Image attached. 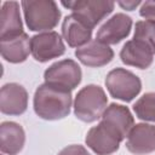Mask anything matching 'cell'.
<instances>
[{
    "instance_id": "cell-1",
    "label": "cell",
    "mask_w": 155,
    "mask_h": 155,
    "mask_svg": "<svg viewBox=\"0 0 155 155\" xmlns=\"http://www.w3.org/2000/svg\"><path fill=\"white\" fill-rule=\"evenodd\" d=\"M73 104L71 91L41 84L34 93L33 108L35 114L48 121L61 120L69 115Z\"/></svg>"
},
{
    "instance_id": "cell-2",
    "label": "cell",
    "mask_w": 155,
    "mask_h": 155,
    "mask_svg": "<svg viewBox=\"0 0 155 155\" xmlns=\"http://www.w3.org/2000/svg\"><path fill=\"white\" fill-rule=\"evenodd\" d=\"M25 24L31 31H51L61 19V10L52 0H23L21 2Z\"/></svg>"
},
{
    "instance_id": "cell-3",
    "label": "cell",
    "mask_w": 155,
    "mask_h": 155,
    "mask_svg": "<svg viewBox=\"0 0 155 155\" xmlns=\"http://www.w3.org/2000/svg\"><path fill=\"white\" fill-rule=\"evenodd\" d=\"M108 104V97L104 90L98 85H86L75 96L74 115L87 124L94 122L102 117Z\"/></svg>"
},
{
    "instance_id": "cell-4",
    "label": "cell",
    "mask_w": 155,
    "mask_h": 155,
    "mask_svg": "<svg viewBox=\"0 0 155 155\" xmlns=\"http://www.w3.org/2000/svg\"><path fill=\"white\" fill-rule=\"evenodd\" d=\"M105 87L113 98L127 103L139 94L142 81L134 73L124 68H115L108 73Z\"/></svg>"
},
{
    "instance_id": "cell-5",
    "label": "cell",
    "mask_w": 155,
    "mask_h": 155,
    "mask_svg": "<svg viewBox=\"0 0 155 155\" xmlns=\"http://www.w3.org/2000/svg\"><path fill=\"white\" fill-rule=\"evenodd\" d=\"M82 79L80 65L73 59H62L51 64L44 73L46 84L68 91L76 88Z\"/></svg>"
},
{
    "instance_id": "cell-6",
    "label": "cell",
    "mask_w": 155,
    "mask_h": 155,
    "mask_svg": "<svg viewBox=\"0 0 155 155\" xmlns=\"http://www.w3.org/2000/svg\"><path fill=\"white\" fill-rule=\"evenodd\" d=\"M61 4L69 8L75 16H78L92 29L102 19L109 16L115 7V2L109 0H75L61 1Z\"/></svg>"
},
{
    "instance_id": "cell-7",
    "label": "cell",
    "mask_w": 155,
    "mask_h": 155,
    "mask_svg": "<svg viewBox=\"0 0 155 155\" xmlns=\"http://www.w3.org/2000/svg\"><path fill=\"white\" fill-rule=\"evenodd\" d=\"M124 138L110 126L99 121L97 126L88 130L85 143L97 155H111L114 154Z\"/></svg>"
},
{
    "instance_id": "cell-8",
    "label": "cell",
    "mask_w": 155,
    "mask_h": 155,
    "mask_svg": "<svg viewBox=\"0 0 155 155\" xmlns=\"http://www.w3.org/2000/svg\"><path fill=\"white\" fill-rule=\"evenodd\" d=\"M30 52L36 62L46 63L64 54L65 45L57 31H44L30 38Z\"/></svg>"
},
{
    "instance_id": "cell-9",
    "label": "cell",
    "mask_w": 155,
    "mask_h": 155,
    "mask_svg": "<svg viewBox=\"0 0 155 155\" xmlns=\"http://www.w3.org/2000/svg\"><path fill=\"white\" fill-rule=\"evenodd\" d=\"M132 24V18L126 13H115L101 25L96 39L108 46L116 45L130 35Z\"/></svg>"
},
{
    "instance_id": "cell-10",
    "label": "cell",
    "mask_w": 155,
    "mask_h": 155,
    "mask_svg": "<svg viewBox=\"0 0 155 155\" xmlns=\"http://www.w3.org/2000/svg\"><path fill=\"white\" fill-rule=\"evenodd\" d=\"M28 107L27 90L16 82L5 84L0 90V110L5 115H22Z\"/></svg>"
},
{
    "instance_id": "cell-11",
    "label": "cell",
    "mask_w": 155,
    "mask_h": 155,
    "mask_svg": "<svg viewBox=\"0 0 155 155\" xmlns=\"http://www.w3.org/2000/svg\"><path fill=\"white\" fill-rule=\"evenodd\" d=\"M126 148L134 155L155 151V126L145 122L133 125L126 137Z\"/></svg>"
},
{
    "instance_id": "cell-12",
    "label": "cell",
    "mask_w": 155,
    "mask_h": 155,
    "mask_svg": "<svg viewBox=\"0 0 155 155\" xmlns=\"http://www.w3.org/2000/svg\"><path fill=\"white\" fill-rule=\"evenodd\" d=\"M75 57L86 67L101 68L109 64L113 61L114 51L110 48V46L94 39L85 46L76 48Z\"/></svg>"
},
{
    "instance_id": "cell-13",
    "label": "cell",
    "mask_w": 155,
    "mask_h": 155,
    "mask_svg": "<svg viewBox=\"0 0 155 155\" xmlns=\"http://www.w3.org/2000/svg\"><path fill=\"white\" fill-rule=\"evenodd\" d=\"M93 29L90 28L74 13L67 16L62 22V35L68 46L80 48L92 40Z\"/></svg>"
},
{
    "instance_id": "cell-14",
    "label": "cell",
    "mask_w": 155,
    "mask_h": 155,
    "mask_svg": "<svg viewBox=\"0 0 155 155\" xmlns=\"http://www.w3.org/2000/svg\"><path fill=\"white\" fill-rule=\"evenodd\" d=\"M101 121L114 128L124 139L127 137L130 130L134 125V119L130 109L122 104L116 103H111L105 108Z\"/></svg>"
},
{
    "instance_id": "cell-15",
    "label": "cell",
    "mask_w": 155,
    "mask_h": 155,
    "mask_svg": "<svg viewBox=\"0 0 155 155\" xmlns=\"http://www.w3.org/2000/svg\"><path fill=\"white\" fill-rule=\"evenodd\" d=\"M121 62L130 67L138 69H147L153 64L154 53L144 44L137 40H128L124 44L120 51Z\"/></svg>"
},
{
    "instance_id": "cell-16",
    "label": "cell",
    "mask_w": 155,
    "mask_h": 155,
    "mask_svg": "<svg viewBox=\"0 0 155 155\" xmlns=\"http://www.w3.org/2000/svg\"><path fill=\"white\" fill-rule=\"evenodd\" d=\"M25 143L23 127L13 121H4L0 125V149L2 154L17 155L22 151Z\"/></svg>"
},
{
    "instance_id": "cell-17",
    "label": "cell",
    "mask_w": 155,
    "mask_h": 155,
    "mask_svg": "<svg viewBox=\"0 0 155 155\" xmlns=\"http://www.w3.org/2000/svg\"><path fill=\"white\" fill-rule=\"evenodd\" d=\"M23 31V23L17 1H5L0 15V40L17 36Z\"/></svg>"
},
{
    "instance_id": "cell-18",
    "label": "cell",
    "mask_w": 155,
    "mask_h": 155,
    "mask_svg": "<svg viewBox=\"0 0 155 155\" xmlns=\"http://www.w3.org/2000/svg\"><path fill=\"white\" fill-rule=\"evenodd\" d=\"M1 56L8 63H22L24 62L30 52V38L28 34L22 33L17 36H12L5 40H0Z\"/></svg>"
},
{
    "instance_id": "cell-19",
    "label": "cell",
    "mask_w": 155,
    "mask_h": 155,
    "mask_svg": "<svg viewBox=\"0 0 155 155\" xmlns=\"http://www.w3.org/2000/svg\"><path fill=\"white\" fill-rule=\"evenodd\" d=\"M133 111L139 120L155 122V92H147L133 104Z\"/></svg>"
},
{
    "instance_id": "cell-20",
    "label": "cell",
    "mask_w": 155,
    "mask_h": 155,
    "mask_svg": "<svg viewBox=\"0 0 155 155\" xmlns=\"http://www.w3.org/2000/svg\"><path fill=\"white\" fill-rule=\"evenodd\" d=\"M133 40L144 44L155 54V22L148 19L138 21L134 25Z\"/></svg>"
},
{
    "instance_id": "cell-21",
    "label": "cell",
    "mask_w": 155,
    "mask_h": 155,
    "mask_svg": "<svg viewBox=\"0 0 155 155\" xmlns=\"http://www.w3.org/2000/svg\"><path fill=\"white\" fill-rule=\"evenodd\" d=\"M140 17L155 22V1H144L139 8Z\"/></svg>"
},
{
    "instance_id": "cell-22",
    "label": "cell",
    "mask_w": 155,
    "mask_h": 155,
    "mask_svg": "<svg viewBox=\"0 0 155 155\" xmlns=\"http://www.w3.org/2000/svg\"><path fill=\"white\" fill-rule=\"evenodd\" d=\"M57 155H91L84 145L80 144H71L63 148Z\"/></svg>"
},
{
    "instance_id": "cell-23",
    "label": "cell",
    "mask_w": 155,
    "mask_h": 155,
    "mask_svg": "<svg viewBox=\"0 0 155 155\" xmlns=\"http://www.w3.org/2000/svg\"><path fill=\"white\" fill-rule=\"evenodd\" d=\"M119 6H121L124 10H127V11H133L137 6L142 5L140 1H119L117 2Z\"/></svg>"
}]
</instances>
